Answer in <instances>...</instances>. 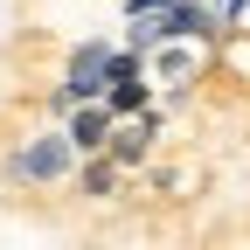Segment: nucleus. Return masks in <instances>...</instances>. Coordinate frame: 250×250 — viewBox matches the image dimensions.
<instances>
[{"label":"nucleus","instance_id":"obj_1","mask_svg":"<svg viewBox=\"0 0 250 250\" xmlns=\"http://www.w3.org/2000/svg\"><path fill=\"white\" fill-rule=\"evenodd\" d=\"M77 160H83V153L70 146L62 125H56V132H28V139L7 153V181H14V188H56V181L77 174Z\"/></svg>","mask_w":250,"mask_h":250},{"label":"nucleus","instance_id":"obj_2","mask_svg":"<svg viewBox=\"0 0 250 250\" xmlns=\"http://www.w3.org/2000/svg\"><path fill=\"white\" fill-rule=\"evenodd\" d=\"M160 132H167V118L146 104V111H132V118H118V125H111V146H104V153H111L125 174H132V167H153V146H160Z\"/></svg>","mask_w":250,"mask_h":250},{"label":"nucleus","instance_id":"obj_3","mask_svg":"<svg viewBox=\"0 0 250 250\" xmlns=\"http://www.w3.org/2000/svg\"><path fill=\"white\" fill-rule=\"evenodd\" d=\"M111 49L118 42H77L70 56H62V90H70V98L83 104V98H104V77H111Z\"/></svg>","mask_w":250,"mask_h":250},{"label":"nucleus","instance_id":"obj_4","mask_svg":"<svg viewBox=\"0 0 250 250\" xmlns=\"http://www.w3.org/2000/svg\"><path fill=\"white\" fill-rule=\"evenodd\" d=\"M111 125H118V111H111L104 98H83V104L62 111V132H70L77 153H104V146H111Z\"/></svg>","mask_w":250,"mask_h":250},{"label":"nucleus","instance_id":"obj_5","mask_svg":"<svg viewBox=\"0 0 250 250\" xmlns=\"http://www.w3.org/2000/svg\"><path fill=\"white\" fill-rule=\"evenodd\" d=\"M146 70L160 77V83H174V90H188V83L208 70V42H195V49H181V35H174V42H153Z\"/></svg>","mask_w":250,"mask_h":250},{"label":"nucleus","instance_id":"obj_6","mask_svg":"<svg viewBox=\"0 0 250 250\" xmlns=\"http://www.w3.org/2000/svg\"><path fill=\"white\" fill-rule=\"evenodd\" d=\"M70 181H77V195H83V202H111V195H118V181H125V167L111 160V153H83Z\"/></svg>","mask_w":250,"mask_h":250},{"label":"nucleus","instance_id":"obj_7","mask_svg":"<svg viewBox=\"0 0 250 250\" xmlns=\"http://www.w3.org/2000/svg\"><path fill=\"white\" fill-rule=\"evenodd\" d=\"M104 104H111L118 118L146 111V104H153V70H146V77H125V83H111V90H104Z\"/></svg>","mask_w":250,"mask_h":250},{"label":"nucleus","instance_id":"obj_8","mask_svg":"<svg viewBox=\"0 0 250 250\" xmlns=\"http://www.w3.org/2000/svg\"><path fill=\"white\" fill-rule=\"evenodd\" d=\"M160 7H174V0H125V14H160Z\"/></svg>","mask_w":250,"mask_h":250}]
</instances>
